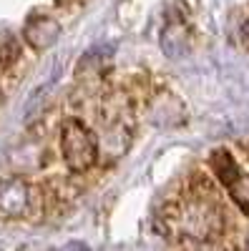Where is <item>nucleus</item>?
<instances>
[{
	"instance_id": "nucleus-1",
	"label": "nucleus",
	"mask_w": 249,
	"mask_h": 251,
	"mask_svg": "<svg viewBox=\"0 0 249 251\" xmlns=\"http://www.w3.org/2000/svg\"><path fill=\"white\" fill-rule=\"evenodd\" d=\"M214 194H217L214 186L199 178L192 186V191L171 208V214H166V224L174 226L176 234L184 236L181 244L204 246L224 234L226 211L221 208Z\"/></svg>"
},
{
	"instance_id": "nucleus-2",
	"label": "nucleus",
	"mask_w": 249,
	"mask_h": 251,
	"mask_svg": "<svg viewBox=\"0 0 249 251\" xmlns=\"http://www.w3.org/2000/svg\"><path fill=\"white\" fill-rule=\"evenodd\" d=\"M60 158L71 174H88L101 161L98 136L76 116H68L60 126Z\"/></svg>"
},
{
	"instance_id": "nucleus-3",
	"label": "nucleus",
	"mask_w": 249,
	"mask_h": 251,
	"mask_svg": "<svg viewBox=\"0 0 249 251\" xmlns=\"http://www.w3.org/2000/svg\"><path fill=\"white\" fill-rule=\"evenodd\" d=\"M33 188L20 176H5L0 178V214L5 219H20L30 214L33 208Z\"/></svg>"
},
{
	"instance_id": "nucleus-4",
	"label": "nucleus",
	"mask_w": 249,
	"mask_h": 251,
	"mask_svg": "<svg viewBox=\"0 0 249 251\" xmlns=\"http://www.w3.org/2000/svg\"><path fill=\"white\" fill-rule=\"evenodd\" d=\"M58 35H60V23L53 15H46V13L28 15L26 25H23V38L33 50H48L58 40Z\"/></svg>"
},
{
	"instance_id": "nucleus-5",
	"label": "nucleus",
	"mask_w": 249,
	"mask_h": 251,
	"mask_svg": "<svg viewBox=\"0 0 249 251\" xmlns=\"http://www.w3.org/2000/svg\"><path fill=\"white\" fill-rule=\"evenodd\" d=\"M18 55H20V40L13 33L3 30L0 33V63L8 66V63H13Z\"/></svg>"
},
{
	"instance_id": "nucleus-6",
	"label": "nucleus",
	"mask_w": 249,
	"mask_h": 251,
	"mask_svg": "<svg viewBox=\"0 0 249 251\" xmlns=\"http://www.w3.org/2000/svg\"><path fill=\"white\" fill-rule=\"evenodd\" d=\"M244 35L249 38V20H247V23H244Z\"/></svg>"
},
{
	"instance_id": "nucleus-7",
	"label": "nucleus",
	"mask_w": 249,
	"mask_h": 251,
	"mask_svg": "<svg viewBox=\"0 0 249 251\" xmlns=\"http://www.w3.org/2000/svg\"><path fill=\"white\" fill-rule=\"evenodd\" d=\"M0 106H3V88H0Z\"/></svg>"
},
{
	"instance_id": "nucleus-8",
	"label": "nucleus",
	"mask_w": 249,
	"mask_h": 251,
	"mask_svg": "<svg viewBox=\"0 0 249 251\" xmlns=\"http://www.w3.org/2000/svg\"><path fill=\"white\" fill-rule=\"evenodd\" d=\"M247 249H249V239H247Z\"/></svg>"
}]
</instances>
